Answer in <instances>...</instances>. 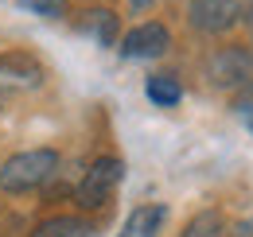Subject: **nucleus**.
<instances>
[{
    "instance_id": "9b49d317",
    "label": "nucleus",
    "mask_w": 253,
    "mask_h": 237,
    "mask_svg": "<svg viewBox=\"0 0 253 237\" xmlns=\"http://www.w3.org/2000/svg\"><path fill=\"white\" fill-rule=\"evenodd\" d=\"M179 237H226V222H222L218 210H203V214H195L183 226Z\"/></svg>"
},
{
    "instance_id": "9d476101",
    "label": "nucleus",
    "mask_w": 253,
    "mask_h": 237,
    "mask_svg": "<svg viewBox=\"0 0 253 237\" xmlns=\"http://www.w3.org/2000/svg\"><path fill=\"white\" fill-rule=\"evenodd\" d=\"M24 74V82L28 86H39L43 82V66L32 59V55H24V51H12V55H0V74Z\"/></svg>"
},
{
    "instance_id": "f03ea898",
    "label": "nucleus",
    "mask_w": 253,
    "mask_h": 237,
    "mask_svg": "<svg viewBox=\"0 0 253 237\" xmlns=\"http://www.w3.org/2000/svg\"><path fill=\"white\" fill-rule=\"evenodd\" d=\"M125 175V163L117 159V156H101L90 163V171L78 179V187H74V202L82 210H97L109 202V195H113V187L121 183Z\"/></svg>"
},
{
    "instance_id": "1a4fd4ad",
    "label": "nucleus",
    "mask_w": 253,
    "mask_h": 237,
    "mask_svg": "<svg viewBox=\"0 0 253 237\" xmlns=\"http://www.w3.org/2000/svg\"><path fill=\"white\" fill-rule=\"evenodd\" d=\"M144 93H148V101H156V105H164V109H171V105H179L183 86H179L175 74H152L148 86H144Z\"/></svg>"
},
{
    "instance_id": "7ed1b4c3",
    "label": "nucleus",
    "mask_w": 253,
    "mask_h": 237,
    "mask_svg": "<svg viewBox=\"0 0 253 237\" xmlns=\"http://www.w3.org/2000/svg\"><path fill=\"white\" fill-rule=\"evenodd\" d=\"M242 8H246V0H191L187 16H191V28L195 31L222 35V31H230L242 20Z\"/></svg>"
},
{
    "instance_id": "0eeeda50",
    "label": "nucleus",
    "mask_w": 253,
    "mask_h": 237,
    "mask_svg": "<svg viewBox=\"0 0 253 237\" xmlns=\"http://www.w3.org/2000/svg\"><path fill=\"white\" fill-rule=\"evenodd\" d=\"M32 237H94V226L86 218H74V214H59V218H47L32 230Z\"/></svg>"
},
{
    "instance_id": "423d86ee",
    "label": "nucleus",
    "mask_w": 253,
    "mask_h": 237,
    "mask_svg": "<svg viewBox=\"0 0 253 237\" xmlns=\"http://www.w3.org/2000/svg\"><path fill=\"white\" fill-rule=\"evenodd\" d=\"M164 218H168V206H164V202L136 206L132 214H128V222L121 226V234H117V237H156L160 226H164Z\"/></svg>"
},
{
    "instance_id": "4468645a",
    "label": "nucleus",
    "mask_w": 253,
    "mask_h": 237,
    "mask_svg": "<svg viewBox=\"0 0 253 237\" xmlns=\"http://www.w3.org/2000/svg\"><path fill=\"white\" fill-rule=\"evenodd\" d=\"M226 237H253V218H246V222H238L234 230H226Z\"/></svg>"
},
{
    "instance_id": "dca6fc26",
    "label": "nucleus",
    "mask_w": 253,
    "mask_h": 237,
    "mask_svg": "<svg viewBox=\"0 0 253 237\" xmlns=\"http://www.w3.org/2000/svg\"><path fill=\"white\" fill-rule=\"evenodd\" d=\"M128 4H132V8H148L152 0H128Z\"/></svg>"
},
{
    "instance_id": "f257e3e1",
    "label": "nucleus",
    "mask_w": 253,
    "mask_h": 237,
    "mask_svg": "<svg viewBox=\"0 0 253 237\" xmlns=\"http://www.w3.org/2000/svg\"><path fill=\"white\" fill-rule=\"evenodd\" d=\"M59 175V152L55 148H32V152H16L12 159L0 163V191L4 195H28L47 187Z\"/></svg>"
},
{
    "instance_id": "39448f33",
    "label": "nucleus",
    "mask_w": 253,
    "mask_h": 237,
    "mask_svg": "<svg viewBox=\"0 0 253 237\" xmlns=\"http://www.w3.org/2000/svg\"><path fill=\"white\" fill-rule=\"evenodd\" d=\"M207 74L214 86H242L250 78V55L242 47H222L214 59L207 62Z\"/></svg>"
},
{
    "instance_id": "20e7f679",
    "label": "nucleus",
    "mask_w": 253,
    "mask_h": 237,
    "mask_svg": "<svg viewBox=\"0 0 253 237\" xmlns=\"http://www.w3.org/2000/svg\"><path fill=\"white\" fill-rule=\"evenodd\" d=\"M168 47H171V35H168V28L156 24V20H148V24L132 28L125 39H121L125 59H160Z\"/></svg>"
},
{
    "instance_id": "2eb2a0df",
    "label": "nucleus",
    "mask_w": 253,
    "mask_h": 237,
    "mask_svg": "<svg viewBox=\"0 0 253 237\" xmlns=\"http://www.w3.org/2000/svg\"><path fill=\"white\" fill-rule=\"evenodd\" d=\"M242 20H246V31H250V39H253V0L242 8Z\"/></svg>"
},
{
    "instance_id": "f8f14e48",
    "label": "nucleus",
    "mask_w": 253,
    "mask_h": 237,
    "mask_svg": "<svg viewBox=\"0 0 253 237\" xmlns=\"http://www.w3.org/2000/svg\"><path fill=\"white\" fill-rule=\"evenodd\" d=\"M24 8H32L35 16H47V20H63L66 16V0H24Z\"/></svg>"
},
{
    "instance_id": "ddd939ff",
    "label": "nucleus",
    "mask_w": 253,
    "mask_h": 237,
    "mask_svg": "<svg viewBox=\"0 0 253 237\" xmlns=\"http://www.w3.org/2000/svg\"><path fill=\"white\" fill-rule=\"evenodd\" d=\"M234 109H238V113H242V117H253V86L246 89V93H242V97H238V101H234Z\"/></svg>"
},
{
    "instance_id": "6e6552de",
    "label": "nucleus",
    "mask_w": 253,
    "mask_h": 237,
    "mask_svg": "<svg viewBox=\"0 0 253 237\" xmlns=\"http://www.w3.org/2000/svg\"><path fill=\"white\" fill-rule=\"evenodd\" d=\"M82 31H90L101 47H113V43H117V16H113L109 8H94V12H86Z\"/></svg>"
}]
</instances>
